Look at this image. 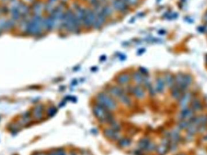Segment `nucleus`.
Instances as JSON below:
<instances>
[{
    "label": "nucleus",
    "mask_w": 207,
    "mask_h": 155,
    "mask_svg": "<svg viewBox=\"0 0 207 155\" xmlns=\"http://www.w3.org/2000/svg\"><path fill=\"white\" fill-rule=\"evenodd\" d=\"M59 28L70 33L78 34L80 33L83 26L76 17L74 10L69 8L65 10L64 17Z\"/></svg>",
    "instance_id": "nucleus-1"
},
{
    "label": "nucleus",
    "mask_w": 207,
    "mask_h": 155,
    "mask_svg": "<svg viewBox=\"0 0 207 155\" xmlns=\"http://www.w3.org/2000/svg\"><path fill=\"white\" fill-rule=\"evenodd\" d=\"M97 101L109 111L115 110L118 108V104L113 97L106 92L98 93L97 95Z\"/></svg>",
    "instance_id": "nucleus-2"
},
{
    "label": "nucleus",
    "mask_w": 207,
    "mask_h": 155,
    "mask_svg": "<svg viewBox=\"0 0 207 155\" xmlns=\"http://www.w3.org/2000/svg\"><path fill=\"white\" fill-rule=\"evenodd\" d=\"M96 17H97V13L92 8L90 7H85V12L83 23V28L87 30L93 29Z\"/></svg>",
    "instance_id": "nucleus-3"
},
{
    "label": "nucleus",
    "mask_w": 207,
    "mask_h": 155,
    "mask_svg": "<svg viewBox=\"0 0 207 155\" xmlns=\"http://www.w3.org/2000/svg\"><path fill=\"white\" fill-rule=\"evenodd\" d=\"M115 12H119L121 15H126L130 12L131 8L128 6L122 0H109Z\"/></svg>",
    "instance_id": "nucleus-4"
},
{
    "label": "nucleus",
    "mask_w": 207,
    "mask_h": 155,
    "mask_svg": "<svg viewBox=\"0 0 207 155\" xmlns=\"http://www.w3.org/2000/svg\"><path fill=\"white\" fill-rule=\"evenodd\" d=\"M107 18H106V17L101 12L99 11V12L97 13V17H96L93 29L95 30H99L102 29L104 25L107 22Z\"/></svg>",
    "instance_id": "nucleus-5"
},
{
    "label": "nucleus",
    "mask_w": 207,
    "mask_h": 155,
    "mask_svg": "<svg viewBox=\"0 0 207 155\" xmlns=\"http://www.w3.org/2000/svg\"><path fill=\"white\" fill-rule=\"evenodd\" d=\"M131 80H132L131 75L127 72H124V73H120L118 75L116 78V81L119 86H124L128 84Z\"/></svg>",
    "instance_id": "nucleus-6"
},
{
    "label": "nucleus",
    "mask_w": 207,
    "mask_h": 155,
    "mask_svg": "<svg viewBox=\"0 0 207 155\" xmlns=\"http://www.w3.org/2000/svg\"><path fill=\"white\" fill-rule=\"evenodd\" d=\"M103 133L106 138H107L108 139L112 141H119V139L122 138L121 137V135L119 132L115 131L111 128H105L104 130Z\"/></svg>",
    "instance_id": "nucleus-7"
},
{
    "label": "nucleus",
    "mask_w": 207,
    "mask_h": 155,
    "mask_svg": "<svg viewBox=\"0 0 207 155\" xmlns=\"http://www.w3.org/2000/svg\"><path fill=\"white\" fill-rule=\"evenodd\" d=\"M108 93L113 98H119L121 95H123L125 92L124 89L119 85L112 86L108 88Z\"/></svg>",
    "instance_id": "nucleus-8"
},
{
    "label": "nucleus",
    "mask_w": 207,
    "mask_h": 155,
    "mask_svg": "<svg viewBox=\"0 0 207 155\" xmlns=\"http://www.w3.org/2000/svg\"><path fill=\"white\" fill-rule=\"evenodd\" d=\"M132 94L138 100H143L146 95L145 88L142 85L136 84L133 87Z\"/></svg>",
    "instance_id": "nucleus-9"
},
{
    "label": "nucleus",
    "mask_w": 207,
    "mask_h": 155,
    "mask_svg": "<svg viewBox=\"0 0 207 155\" xmlns=\"http://www.w3.org/2000/svg\"><path fill=\"white\" fill-rule=\"evenodd\" d=\"M101 12L107 18H110L113 16V14L115 12L114 10L113 9V7L112 6L110 3L107 4L104 6H103L101 10Z\"/></svg>",
    "instance_id": "nucleus-10"
},
{
    "label": "nucleus",
    "mask_w": 207,
    "mask_h": 155,
    "mask_svg": "<svg viewBox=\"0 0 207 155\" xmlns=\"http://www.w3.org/2000/svg\"><path fill=\"white\" fill-rule=\"evenodd\" d=\"M132 76V79L136 82V84L142 85L143 81L145 78V76H144L139 70L134 71L131 75Z\"/></svg>",
    "instance_id": "nucleus-11"
},
{
    "label": "nucleus",
    "mask_w": 207,
    "mask_h": 155,
    "mask_svg": "<svg viewBox=\"0 0 207 155\" xmlns=\"http://www.w3.org/2000/svg\"><path fill=\"white\" fill-rule=\"evenodd\" d=\"M194 115V110L191 108H185L180 113V118L182 120H190L191 118H193Z\"/></svg>",
    "instance_id": "nucleus-12"
},
{
    "label": "nucleus",
    "mask_w": 207,
    "mask_h": 155,
    "mask_svg": "<svg viewBox=\"0 0 207 155\" xmlns=\"http://www.w3.org/2000/svg\"><path fill=\"white\" fill-rule=\"evenodd\" d=\"M119 101L125 107H130L132 104V101L129 95H128L126 93H124L123 95H121L119 98Z\"/></svg>",
    "instance_id": "nucleus-13"
},
{
    "label": "nucleus",
    "mask_w": 207,
    "mask_h": 155,
    "mask_svg": "<svg viewBox=\"0 0 207 155\" xmlns=\"http://www.w3.org/2000/svg\"><path fill=\"white\" fill-rule=\"evenodd\" d=\"M150 142H151V141L150 140V139L148 138H147V137L143 138L139 141L138 144V147L139 149L140 150L145 152L146 148H147Z\"/></svg>",
    "instance_id": "nucleus-14"
},
{
    "label": "nucleus",
    "mask_w": 207,
    "mask_h": 155,
    "mask_svg": "<svg viewBox=\"0 0 207 155\" xmlns=\"http://www.w3.org/2000/svg\"><path fill=\"white\" fill-rule=\"evenodd\" d=\"M165 83L164 80L163 78H158L156 80V87L155 89L157 92L159 93H162L165 90Z\"/></svg>",
    "instance_id": "nucleus-15"
},
{
    "label": "nucleus",
    "mask_w": 207,
    "mask_h": 155,
    "mask_svg": "<svg viewBox=\"0 0 207 155\" xmlns=\"http://www.w3.org/2000/svg\"><path fill=\"white\" fill-rule=\"evenodd\" d=\"M191 94L190 93H186L185 94L182 96L181 97L180 100V106L185 108V107L188 105V102L191 101Z\"/></svg>",
    "instance_id": "nucleus-16"
},
{
    "label": "nucleus",
    "mask_w": 207,
    "mask_h": 155,
    "mask_svg": "<svg viewBox=\"0 0 207 155\" xmlns=\"http://www.w3.org/2000/svg\"><path fill=\"white\" fill-rule=\"evenodd\" d=\"M181 91L182 90L177 86H174L173 87H171V95L176 100L180 99L181 97L182 96Z\"/></svg>",
    "instance_id": "nucleus-17"
},
{
    "label": "nucleus",
    "mask_w": 207,
    "mask_h": 155,
    "mask_svg": "<svg viewBox=\"0 0 207 155\" xmlns=\"http://www.w3.org/2000/svg\"><path fill=\"white\" fill-rule=\"evenodd\" d=\"M43 107L41 105L37 106L35 108L34 111H33V116L34 117L37 119V120H39V119H41L43 118Z\"/></svg>",
    "instance_id": "nucleus-18"
},
{
    "label": "nucleus",
    "mask_w": 207,
    "mask_h": 155,
    "mask_svg": "<svg viewBox=\"0 0 207 155\" xmlns=\"http://www.w3.org/2000/svg\"><path fill=\"white\" fill-rule=\"evenodd\" d=\"M132 141L131 139L127 137H122L118 141V145L122 148H126L130 146Z\"/></svg>",
    "instance_id": "nucleus-19"
},
{
    "label": "nucleus",
    "mask_w": 207,
    "mask_h": 155,
    "mask_svg": "<svg viewBox=\"0 0 207 155\" xmlns=\"http://www.w3.org/2000/svg\"><path fill=\"white\" fill-rule=\"evenodd\" d=\"M164 80L165 81V85H166L168 87L171 88L174 86V82H175L174 78L171 75H170L169 73L166 74L164 76Z\"/></svg>",
    "instance_id": "nucleus-20"
},
{
    "label": "nucleus",
    "mask_w": 207,
    "mask_h": 155,
    "mask_svg": "<svg viewBox=\"0 0 207 155\" xmlns=\"http://www.w3.org/2000/svg\"><path fill=\"white\" fill-rule=\"evenodd\" d=\"M168 149V146L165 145L164 144H161L160 145L156 147V151L159 155H165L167 153Z\"/></svg>",
    "instance_id": "nucleus-21"
},
{
    "label": "nucleus",
    "mask_w": 207,
    "mask_h": 155,
    "mask_svg": "<svg viewBox=\"0 0 207 155\" xmlns=\"http://www.w3.org/2000/svg\"><path fill=\"white\" fill-rule=\"evenodd\" d=\"M122 1L127 4L128 6H129L131 9H132V7H134L138 6L140 0H122Z\"/></svg>",
    "instance_id": "nucleus-22"
},
{
    "label": "nucleus",
    "mask_w": 207,
    "mask_h": 155,
    "mask_svg": "<svg viewBox=\"0 0 207 155\" xmlns=\"http://www.w3.org/2000/svg\"><path fill=\"white\" fill-rule=\"evenodd\" d=\"M110 128H112L113 130L116 131V132H120V129H121V126L120 125V124L119 122H118L117 121H116L115 120L113 121L112 123L110 124Z\"/></svg>",
    "instance_id": "nucleus-23"
},
{
    "label": "nucleus",
    "mask_w": 207,
    "mask_h": 155,
    "mask_svg": "<svg viewBox=\"0 0 207 155\" xmlns=\"http://www.w3.org/2000/svg\"><path fill=\"white\" fill-rule=\"evenodd\" d=\"M192 106L193 108L196 110H200L202 108V106L201 102L198 100H196L193 102Z\"/></svg>",
    "instance_id": "nucleus-24"
},
{
    "label": "nucleus",
    "mask_w": 207,
    "mask_h": 155,
    "mask_svg": "<svg viewBox=\"0 0 207 155\" xmlns=\"http://www.w3.org/2000/svg\"><path fill=\"white\" fill-rule=\"evenodd\" d=\"M156 147H157V146H156V144L153 142H150V144H149V145L148 146L147 148H146L145 152H152L154 150H156Z\"/></svg>",
    "instance_id": "nucleus-25"
},
{
    "label": "nucleus",
    "mask_w": 207,
    "mask_h": 155,
    "mask_svg": "<svg viewBox=\"0 0 207 155\" xmlns=\"http://www.w3.org/2000/svg\"><path fill=\"white\" fill-rule=\"evenodd\" d=\"M57 112V108H55V107H50L47 110V115L50 117H52L56 114Z\"/></svg>",
    "instance_id": "nucleus-26"
},
{
    "label": "nucleus",
    "mask_w": 207,
    "mask_h": 155,
    "mask_svg": "<svg viewBox=\"0 0 207 155\" xmlns=\"http://www.w3.org/2000/svg\"><path fill=\"white\" fill-rule=\"evenodd\" d=\"M89 4L91 8H93L100 4L99 0H88L87 1Z\"/></svg>",
    "instance_id": "nucleus-27"
},
{
    "label": "nucleus",
    "mask_w": 207,
    "mask_h": 155,
    "mask_svg": "<svg viewBox=\"0 0 207 155\" xmlns=\"http://www.w3.org/2000/svg\"><path fill=\"white\" fill-rule=\"evenodd\" d=\"M188 124H189V121L188 122L187 121L185 120H182L179 124V127L181 129L186 128L188 127Z\"/></svg>",
    "instance_id": "nucleus-28"
},
{
    "label": "nucleus",
    "mask_w": 207,
    "mask_h": 155,
    "mask_svg": "<svg viewBox=\"0 0 207 155\" xmlns=\"http://www.w3.org/2000/svg\"><path fill=\"white\" fill-rule=\"evenodd\" d=\"M139 71L141 73H142L144 76H147L148 74V70L147 69H145L144 67H140V69H139Z\"/></svg>",
    "instance_id": "nucleus-29"
},
{
    "label": "nucleus",
    "mask_w": 207,
    "mask_h": 155,
    "mask_svg": "<svg viewBox=\"0 0 207 155\" xmlns=\"http://www.w3.org/2000/svg\"><path fill=\"white\" fill-rule=\"evenodd\" d=\"M148 92H149V94L151 96H154L155 95V94H156V90L155 89V88H154L152 86H151L150 88H148Z\"/></svg>",
    "instance_id": "nucleus-30"
},
{
    "label": "nucleus",
    "mask_w": 207,
    "mask_h": 155,
    "mask_svg": "<svg viewBox=\"0 0 207 155\" xmlns=\"http://www.w3.org/2000/svg\"><path fill=\"white\" fill-rule=\"evenodd\" d=\"M57 155H67L66 153L64 152V150L62 148H59L56 151Z\"/></svg>",
    "instance_id": "nucleus-31"
},
{
    "label": "nucleus",
    "mask_w": 207,
    "mask_h": 155,
    "mask_svg": "<svg viewBox=\"0 0 207 155\" xmlns=\"http://www.w3.org/2000/svg\"><path fill=\"white\" fill-rule=\"evenodd\" d=\"M47 155H57V154L56 152H50Z\"/></svg>",
    "instance_id": "nucleus-32"
},
{
    "label": "nucleus",
    "mask_w": 207,
    "mask_h": 155,
    "mask_svg": "<svg viewBox=\"0 0 207 155\" xmlns=\"http://www.w3.org/2000/svg\"><path fill=\"white\" fill-rule=\"evenodd\" d=\"M204 20H205V21L207 23V13L205 15V17H204Z\"/></svg>",
    "instance_id": "nucleus-33"
},
{
    "label": "nucleus",
    "mask_w": 207,
    "mask_h": 155,
    "mask_svg": "<svg viewBox=\"0 0 207 155\" xmlns=\"http://www.w3.org/2000/svg\"><path fill=\"white\" fill-rule=\"evenodd\" d=\"M70 155H77V154H76L75 152H71V153H70Z\"/></svg>",
    "instance_id": "nucleus-34"
},
{
    "label": "nucleus",
    "mask_w": 207,
    "mask_h": 155,
    "mask_svg": "<svg viewBox=\"0 0 207 155\" xmlns=\"http://www.w3.org/2000/svg\"><path fill=\"white\" fill-rule=\"evenodd\" d=\"M35 155H46V154H43V153H38V154H35Z\"/></svg>",
    "instance_id": "nucleus-35"
},
{
    "label": "nucleus",
    "mask_w": 207,
    "mask_h": 155,
    "mask_svg": "<svg viewBox=\"0 0 207 155\" xmlns=\"http://www.w3.org/2000/svg\"><path fill=\"white\" fill-rule=\"evenodd\" d=\"M81 1H87L88 0H81Z\"/></svg>",
    "instance_id": "nucleus-36"
},
{
    "label": "nucleus",
    "mask_w": 207,
    "mask_h": 155,
    "mask_svg": "<svg viewBox=\"0 0 207 155\" xmlns=\"http://www.w3.org/2000/svg\"><path fill=\"white\" fill-rule=\"evenodd\" d=\"M180 155H184V154H180Z\"/></svg>",
    "instance_id": "nucleus-37"
}]
</instances>
